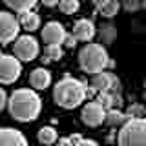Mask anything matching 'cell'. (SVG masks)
Segmentation results:
<instances>
[{"label": "cell", "mask_w": 146, "mask_h": 146, "mask_svg": "<svg viewBox=\"0 0 146 146\" xmlns=\"http://www.w3.org/2000/svg\"><path fill=\"white\" fill-rule=\"evenodd\" d=\"M0 144L4 146H17V144H27V139L22 135L20 130L17 128H2L0 130Z\"/></svg>", "instance_id": "12"}, {"label": "cell", "mask_w": 146, "mask_h": 146, "mask_svg": "<svg viewBox=\"0 0 146 146\" xmlns=\"http://www.w3.org/2000/svg\"><path fill=\"white\" fill-rule=\"evenodd\" d=\"M7 102H9V97H7V93H6V90H0V110H4V108H7Z\"/></svg>", "instance_id": "25"}, {"label": "cell", "mask_w": 146, "mask_h": 146, "mask_svg": "<svg viewBox=\"0 0 146 146\" xmlns=\"http://www.w3.org/2000/svg\"><path fill=\"white\" fill-rule=\"evenodd\" d=\"M38 143L40 144H53V143H57L58 141V137H57V130H55L53 126H42L38 130Z\"/></svg>", "instance_id": "17"}, {"label": "cell", "mask_w": 146, "mask_h": 146, "mask_svg": "<svg viewBox=\"0 0 146 146\" xmlns=\"http://www.w3.org/2000/svg\"><path fill=\"white\" fill-rule=\"evenodd\" d=\"M88 99V84L71 75H64L53 88V100L64 110H73Z\"/></svg>", "instance_id": "2"}, {"label": "cell", "mask_w": 146, "mask_h": 146, "mask_svg": "<svg viewBox=\"0 0 146 146\" xmlns=\"http://www.w3.org/2000/svg\"><path fill=\"white\" fill-rule=\"evenodd\" d=\"M143 9H144V11H146V0H144V2H143Z\"/></svg>", "instance_id": "28"}, {"label": "cell", "mask_w": 146, "mask_h": 146, "mask_svg": "<svg viewBox=\"0 0 146 146\" xmlns=\"http://www.w3.org/2000/svg\"><path fill=\"white\" fill-rule=\"evenodd\" d=\"M66 29L60 22H48L42 29V40L46 44H64V38H66Z\"/></svg>", "instance_id": "10"}, {"label": "cell", "mask_w": 146, "mask_h": 146, "mask_svg": "<svg viewBox=\"0 0 146 146\" xmlns=\"http://www.w3.org/2000/svg\"><path fill=\"white\" fill-rule=\"evenodd\" d=\"M62 55H64L62 44H48L44 48V53H42V62L48 64L51 60H60Z\"/></svg>", "instance_id": "15"}, {"label": "cell", "mask_w": 146, "mask_h": 146, "mask_svg": "<svg viewBox=\"0 0 146 146\" xmlns=\"http://www.w3.org/2000/svg\"><path fill=\"white\" fill-rule=\"evenodd\" d=\"M13 53L20 58L22 62H31L38 57L40 48H38V40L33 35H22L18 36L13 44Z\"/></svg>", "instance_id": "5"}, {"label": "cell", "mask_w": 146, "mask_h": 146, "mask_svg": "<svg viewBox=\"0 0 146 146\" xmlns=\"http://www.w3.org/2000/svg\"><path fill=\"white\" fill-rule=\"evenodd\" d=\"M122 6H124L128 13H135L137 9L143 7V2L141 0H122Z\"/></svg>", "instance_id": "22"}, {"label": "cell", "mask_w": 146, "mask_h": 146, "mask_svg": "<svg viewBox=\"0 0 146 146\" xmlns=\"http://www.w3.org/2000/svg\"><path fill=\"white\" fill-rule=\"evenodd\" d=\"M117 36V29L113 24H104L100 27V44H111Z\"/></svg>", "instance_id": "19"}, {"label": "cell", "mask_w": 146, "mask_h": 146, "mask_svg": "<svg viewBox=\"0 0 146 146\" xmlns=\"http://www.w3.org/2000/svg\"><path fill=\"white\" fill-rule=\"evenodd\" d=\"M20 20L11 15L9 11L0 13V35H2V46H7L9 42H15L18 38V31H20Z\"/></svg>", "instance_id": "7"}, {"label": "cell", "mask_w": 146, "mask_h": 146, "mask_svg": "<svg viewBox=\"0 0 146 146\" xmlns=\"http://www.w3.org/2000/svg\"><path fill=\"white\" fill-rule=\"evenodd\" d=\"M58 7H60V11L64 15H73V13L79 11L80 4H79V0H60Z\"/></svg>", "instance_id": "21"}, {"label": "cell", "mask_w": 146, "mask_h": 146, "mask_svg": "<svg viewBox=\"0 0 146 146\" xmlns=\"http://www.w3.org/2000/svg\"><path fill=\"white\" fill-rule=\"evenodd\" d=\"M128 117H143V106H139V104H135V106H131L130 110H128V113H126Z\"/></svg>", "instance_id": "23"}, {"label": "cell", "mask_w": 146, "mask_h": 146, "mask_svg": "<svg viewBox=\"0 0 146 146\" xmlns=\"http://www.w3.org/2000/svg\"><path fill=\"white\" fill-rule=\"evenodd\" d=\"M106 113H108V110L95 99L93 102H88L82 108L80 117H82V122H84L86 126L95 128V126H100L102 122H106Z\"/></svg>", "instance_id": "8"}, {"label": "cell", "mask_w": 146, "mask_h": 146, "mask_svg": "<svg viewBox=\"0 0 146 146\" xmlns=\"http://www.w3.org/2000/svg\"><path fill=\"white\" fill-rule=\"evenodd\" d=\"M18 20H20V26L22 29L29 31V33H33L40 27V17L36 15L33 9H27V11H22L20 17H18Z\"/></svg>", "instance_id": "14"}, {"label": "cell", "mask_w": 146, "mask_h": 146, "mask_svg": "<svg viewBox=\"0 0 146 146\" xmlns=\"http://www.w3.org/2000/svg\"><path fill=\"white\" fill-rule=\"evenodd\" d=\"M91 86L97 91H113V93H121V82L113 73L110 71H99L91 79Z\"/></svg>", "instance_id": "9"}, {"label": "cell", "mask_w": 146, "mask_h": 146, "mask_svg": "<svg viewBox=\"0 0 146 146\" xmlns=\"http://www.w3.org/2000/svg\"><path fill=\"white\" fill-rule=\"evenodd\" d=\"M36 2H38V0H4V4H6L9 9L17 11V13L27 11V9H33L36 6Z\"/></svg>", "instance_id": "18"}, {"label": "cell", "mask_w": 146, "mask_h": 146, "mask_svg": "<svg viewBox=\"0 0 146 146\" xmlns=\"http://www.w3.org/2000/svg\"><path fill=\"white\" fill-rule=\"evenodd\" d=\"M40 2H42L46 7H53V6H58L60 0H40Z\"/></svg>", "instance_id": "26"}, {"label": "cell", "mask_w": 146, "mask_h": 146, "mask_svg": "<svg viewBox=\"0 0 146 146\" xmlns=\"http://www.w3.org/2000/svg\"><path fill=\"white\" fill-rule=\"evenodd\" d=\"M22 60L17 57L15 53L9 55V53H4L0 57V80L2 84H13L15 80H18L22 73Z\"/></svg>", "instance_id": "6"}, {"label": "cell", "mask_w": 146, "mask_h": 146, "mask_svg": "<svg viewBox=\"0 0 146 146\" xmlns=\"http://www.w3.org/2000/svg\"><path fill=\"white\" fill-rule=\"evenodd\" d=\"M91 2H93V6L97 7V9H100L102 6H106V4L110 2V0H91Z\"/></svg>", "instance_id": "27"}, {"label": "cell", "mask_w": 146, "mask_h": 146, "mask_svg": "<svg viewBox=\"0 0 146 146\" xmlns=\"http://www.w3.org/2000/svg\"><path fill=\"white\" fill-rule=\"evenodd\" d=\"M79 64L84 73L95 75L99 71H104L106 68H111L113 62L110 60V55L102 44H86L79 51Z\"/></svg>", "instance_id": "3"}, {"label": "cell", "mask_w": 146, "mask_h": 146, "mask_svg": "<svg viewBox=\"0 0 146 146\" xmlns=\"http://www.w3.org/2000/svg\"><path fill=\"white\" fill-rule=\"evenodd\" d=\"M77 42H79V40H77V36L75 35H66V38H64V46H66L68 49H73L77 46Z\"/></svg>", "instance_id": "24"}, {"label": "cell", "mask_w": 146, "mask_h": 146, "mask_svg": "<svg viewBox=\"0 0 146 146\" xmlns=\"http://www.w3.org/2000/svg\"><path fill=\"white\" fill-rule=\"evenodd\" d=\"M29 82L35 90H46L49 84H51V73H49L46 68H35L29 75Z\"/></svg>", "instance_id": "13"}, {"label": "cell", "mask_w": 146, "mask_h": 146, "mask_svg": "<svg viewBox=\"0 0 146 146\" xmlns=\"http://www.w3.org/2000/svg\"><path fill=\"white\" fill-rule=\"evenodd\" d=\"M144 91H146V80H144Z\"/></svg>", "instance_id": "29"}, {"label": "cell", "mask_w": 146, "mask_h": 146, "mask_svg": "<svg viewBox=\"0 0 146 146\" xmlns=\"http://www.w3.org/2000/svg\"><path fill=\"white\" fill-rule=\"evenodd\" d=\"M128 119L130 117H128L124 111H121L119 108H111V110H108V113H106V124L111 126V128H117V126H122Z\"/></svg>", "instance_id": "16"}, {"label": "cell", "mask_w": 146, "mask_h": 146, "mask_svg": "<svg viewBox=\"0 0 146 146\" xmlns=\"http://www.w3.org/2000/svg\"><path fill=\"white\" fill-rule=\"evenodd\" d=\"M7 110L11 113V117L15 121L20 122H31L40 115L42 110V99L38 97L35 90L29 88H20L15 90L9 97L7 102Z\"/></svg>", "instance_id": "1"}, {"label": "cell", "mask_w": 146, "mask_h": 146, "mask_svg": "<svg viewBox=\"0 0 146 146\" xmlns=\"http://www.w3.org/2000/svg\"><path fill=\"white\" fill-rule=\"evenodd\" d=\"M95 33H97L95 31V24L91 20H88V18H80L73 26V35L77 36L79 42H90L95 36Z\"/></svg>", "instance_id": "11"}, {"label": "cell", "mask_w": 146, "mask_h": 146, "mask_svg": "<svg viewBox=\"0 0 146 146\" xmlns=\"http://www.w3.org/2000/svg\"><path fill=\"white\" fill-rule=\"evenodd\" d=\"M119 144H146V119L143 117H131L121 126L117 137Z\"/></svg>", "instance_id": "4"}, {"label": "cell", "mask_w": 146, "mask_h": 146, "mask_svg": "<svg viewBox=\"0 0 146 146\" xmlns=\"http://www.w3.org/2000/svg\"><path fill=\"white\" fill-rule=\"evenodd\" d=\"M119 9H121V4H119L117 0H110L106 6H102L99 9V13L102 17H106V18H111V17H115L119 13Z\"/></svg>", "instance_id": "20"}]
</instances>
